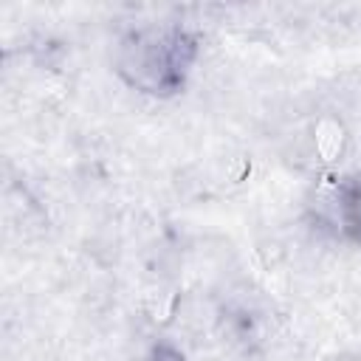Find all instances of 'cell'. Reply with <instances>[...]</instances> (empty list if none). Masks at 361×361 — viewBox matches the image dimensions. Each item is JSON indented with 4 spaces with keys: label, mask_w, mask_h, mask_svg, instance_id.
Segmentation results:
<instances>
[{
    "label": "cell",
    "mask_w": 361,
    "mask_h": 361,
    "mask_svg": "<svg viewBox=\"0 0 361 361\" xmlns=\"http://www.w3.org/2000/svg\"><path fill=\"white\" fill-rule=\"evenodd\" d=\"M200 59V37L180 23H144L121 34L113 54L116 76L149 99H172L186 90Z\"/></svg>",
    "instance_id": "cell-1"
},
{
    "label": "cell",
    "mask_w": 361,
    "mask_h": 361,
    "mask_svg": "<svg viewBox=\"0 0 361 361\" xmlns=\"http://www.w3.org/2000/svg\"><path fill=\"white\" fill-rule=\"evenodd\" d=\"M316 220L338 240L361 245V172H347L327 183Z\"/></svg>",
    "instance_id": "cell-2"
},
{
    "label": "cell",
    "mask_w": 361,
    "mask_h": 361,
    "mask_svg": "<svg viewBox=\"0 0 361 361\" xmlns=\"http://www.w3.org/2000/svg\"><path fill=\"white\" fill-rule=\"evenodd\" d=\"M144 361H189V358H186V353H183L178 344H172V341H158V344L149 347V353H147Z\"/></svg>",
    "instance_id": "cell-3"
}]
</instances>
